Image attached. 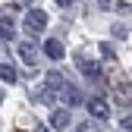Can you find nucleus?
Returning a JSON list of instances; mask_svg holds the SVG:
<instances>
[{
  "mask_svg": "<svg viewBox=\"0 0 132 132\" xmlns=\"http://www.w3.org/2000/svg\"><path fill=\"white\" fill-rule=\"evenodd\" d=\"M44 25V13H28V28H41Z\"/></svg>",
  "mask_w": 132,
  "mask_h": 132,
  "instance_id": "nucleus-1",
  "label": "nucleus"
},
{
  "mask_svg": "<svg viewBox=\"0 0 132 132\" xmlns=\"http://www.w3.org/2000/svg\"><path fill=\"white\" fill-rule=\"evenodd\" d=\"M19 54H22L25 63H35V47H31V44H22V47H19Z\"/></svg>",
  "mask_w": 132,
  "mask_h": 132,
  "instance_id": "nucleus-2",
  "label": "nucleus"
},
{
  "mask_svg": "<svg viewBox=\"0 0 132 132\" xmlns=\"http://www.w3.org/2000/svg\"><path fill=\"white\" fill-rule=\"evenodd\" d=\"M0 35H3V38H13V19H0Z\"/></svg>",
  "mask_w": 132,
  "mask_h": 132,
  "instance_id": "nucleus-3",
  "label": "nucleus"
},
{
  "mask_svg": "<svg viewBox=\"0 0 132 132\" xmlns=\"http://www.w3.org/2000/svg\"><path fill=\"white\" fill-rule=\"evenodd\" d=\"M44 51H47V57H60V54H63L57 41H47V44H44Z\"/></svg>",
  "mask_w": 132,
  "mask_h": 132,
  "instance_id": "nucleus-4",
  "label": "nucleus"
},
{
  "mask_svg": "<svg viewBox=\"0 0 132 132\" xmlns=\"http://www.w3.org/2000/svg\"><path fill=\"white\" fill-rule=\"evenodd\" d=\"M0 79H3V82H16V72L10 69V66H3V63H0Z\"/></svg>",
  "mask_w": 132,
  "mask_h": 132,
  "instance_id": "nucleus-5",
  "label": "nucleus"
},
{
  "mask_svg": "<svg viewBox=\"0 0 132 132\" xmlns=\"http://www.w3.org/2000/svg\"><path fill=\"white\" fill-rule=\"evenodd\" d=\"M51 123H54V126H66V123H69V117H66L63 110H57L54 117H51Z\"/></svg>",
  "mask_w": 132,
  "mask_h": 132,
  "instance_id": "nucleus-6",
  "label": "nucleus"
},
{
  "mask_svg": "<svg viewBox=\"0 0 132 132\" xmlns=\"http://www.w3.org/2000/svg\"><path fill=\"white\" fill-rule=\"evenodd\" d=\"M91 113H94V117H107V107L101 101H91Z\"/></svg>",
  "mask_w": 132,
  "mask_h": 132,
  "instance_id": "nucleus-7",
  "label": "nucleus"
},
{
  "mask_svg": "<svg viewBox=\"0 0 132 132\" xmlns=\"http://www.w3.org/2000/svg\"><path fill=\"white\" fill-rule=\"evenodd\" d=\"M60 3H66V0H60Z\"/></svg>",
  "mask_w": 132,
  "mask_h": 132,
  "instance_id": "nucleus-8",
  "label": "nucleus"
}]
</instances>
